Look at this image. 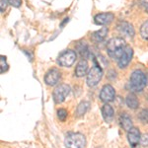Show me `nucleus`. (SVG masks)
I'll return each mask as SVG.
<instances>
[{
  "label": "nucleus",
  "mask_w": 148,
  "mask_h": 148,
  "mask_svg": "<svg viewBox=\"0 0 148 148\" xmlns=\"http://www.w3.org/2000/svg\"><path fill=\"white\" fill-rule=\"evenodd\" d=\"M60 79V72L56 68L49 69L45 76V82L49 86H54L58 83Z\"/></svg>",
  "instance_id": "6e6552de"
},
{
  "label": "nucleus",
  "mask_w": 148,
  "mask_h": 148,
  "mask_svg": "<svg viewBox=\"0 0 148 148\" xmlns=\"http://www.w3.org/2000/svg\"><path fill=\"white\" fill-rule=\"evenodd\" d=\"M102 114H103V118L104 120L107 121V123H111L114 119V109L112 108L110 105L108 104H105L102 108Z\"/></svg>",
  "instance_id": "4468645a"
},
{
  "label": "nucleus",
  "mask_w": 148,
  "mask_h": 148,
  "mask_svg": "<svg viewBox=\"0 0 148 148\" xmlns=\"http://www.w3.org/2000/svg\"><path fill=\"white\" fill-rule=\"evenodd\" d=\"M140 137H141L140 131L136 127H131L127 131V140L132 147L137 146L138 143H140Z\"/></svg>",
  "instance_id": "9b49d317"
},
{
  "label": "nucleus",
  "mask_w": 148,
  "mask_h": 148,
  "mask_svg": "<svg viewBox=\"0 0 148 148\" xmlns=\"http://www.w3.org/2000/svg\"><path fill=\"white\" fill-rule=\"evenodd\" d=\"M64 143L67 148H85L86 139L84 135L81 133L71 132L66 135Z\"/></svg>",
  "instance_id": "7ed1b4c3"
},
{
  "label": "nucleus",
  "mask_w": 148,
  "mask_h": 148,
  "mask_svg": "<svg viewBox=\"0 0 148 148\" xmlns=\"http://www.w3.org/2000/svg\"><path fill=\"white\" fill-rule=\"evenodd\" d=\"M125 104L131 110H136L139 107V101H138V99L134 94L127 95V97L125 99Z\"/></svg>",
  "instance_id": "dca6fc26"
},
{
  "label": "nucleus",
  "mask_w": 148,
  "mask_h": 148,
  "mask_svg": "<svg viewBox=\"0 0 148 148\" xmlns=\"http://www.w3.org/2000/svg\"><path fill=\"white\" fill-rule=\"evenodd\" d=\"M140 1H141V5L143 6V8L148 13V0H140Z\"/></svg>",
  "instance_id": "a878e982"
},
{
  "label": "nucleus",
  "mask_w": 148,
  "mask_h": 148,
  "mask_svg": "<svg viewBox=\"0 0 148 148\" xmlns=\"http://www.w3.org/2000/svg\"><path fill=\"white\" fill-rule=\"evenodd\" d=\"M126 47L125 40L121 38H114L110 40L107 45L108 54L114 59H120Z\"/></svg>",
  "instance_id": "f257e3e1"
},
{
  "label": "nucleus",
  "mask_w": 148,
  "mask_h": 148,
  "mask_svg": "<svg viewBox=\"0 0 148 148\" xmlns=\"http://www.w3.org/2000/svg\"><path fill=\"white\" fill-rule=\"evenodd\" d=\"M57 118L59 119V121H64L67 118V111L64 109H59L57 111Z\"/></svg>",
  "instance_id": "aec40b11"
},
{
  "label": "nucleus",
  "mask_w": 148,
  "mask_h": 148,
  "mask_svg": "<svg viewBox=\"0 0 148 148\" xmlns=\"http://www.w3.org/2000/svg\"><path fill=\"white\" fill-rule=\"evenodd\" d=\"M103 77V70L96 63L87 74V85L89 87H94L101 81Z\"/></svg>",
  "instance_id": "20e7f679"
},
{
  "label": "nucleus",
  "mask_w": 148,
  "mask_h": 148,
  "mask_svg": "<svg viewBox=\"0 0 148 148\" xmlns=\"http://www.w3.org/2000/svg\"><path fill=\"white\" fill-rule=\"evenodd\" d=\"M114 96H116V92H114V89L112 85H105L104 87L102 88L101 93H100V98L103 102L110 103L112 101H114Z\"/></svg>",
  "instance_id": "0eeeda50"
},
{
  "label": "nucleus",
  "mask_w": 148,
  "mask_h": 148,
  "mask_svg": "<svg viewBox=\"0 0 148 148\" xmlns=\"http://www.w3.org/2000/svg\"><path fill=\"white\" fill-rule=\"evenodd\" d=\"M147 84V77L141 70H134L130 78V87L134 92H141Z\"/></svg>",
  "instance_id": "f03ea898"
},
{
  "label": "nucleus",
  "mask_w": 148,
  "mask_h": 148,
  "mask_svg": "<svg viewBox=\"0 0 148 148\" xmlns=\"http://www.w3.org/2000/svg\"><path fill=\"white\" fill-rule=\"evenodd\" d=\"M120 123L121 127L126 131H128L132 127V121L126 113H123L120 116Z\"/></svg>",
  "instance_id": "2eb2a0df"
},
{
  "label": "nucleus",
  "mask_w": 148,
  "mask_h": 148,
  "mask_svg": "<svg viewBox=\"0 0 148 148\" xmlns=\"http://www.w3.org/2000/svg\"><path fill=\"white\" fill-rule=\"evenodd\" d=\"M140 35L144 40H148V21L142 24L140 28Z\"/></svg>",
  "instance_id": "6ab92c4d"
},
{
  "label": "nucleus",
  "mask_w": 148,
  "mask_h": 148,
  "mask_svg": "<svg viewBox=\"0 0 148 148\" xmlns=\"http://www.w3.org/2000/svg\"><path fill=\"white\" fill-rule=\"evenodd\" d=\"M9 4L14 7H20L21 4H22V0H8Z\"/></svg>",
  "instance_id": "b1692460"
},
{
  "label": "nucleus",
  "mask_w": 148,
  "mask_h": 148,
  "mask_svg": "<svg viewBox=\"0 0 148 148\" xmlns=\"http://www.w3.org/2000/svg\"><path fill=\"white\" fill-rule=\"evenodd\" d=\"M109 32V29L107 27H103L101 30L97 31V32H94L92 34V39L95 40V42H102L105 38L107 37Z\"/></svg>",
  "instance_id": "f3484780"
},
{
  "label": "nucleus",
  "mask_w": 148,
  "mask_h": 148,
  "mask_svg": "<svg viewBox=\"0 0 148 148\" xmlns=\"http://www.w3.org/2000/svg\"><path fill=\"white\" fill-rule=\"evenodd\" d=\"M76 60V52L71 49L63 51L57 58V63L63 67H70Z\"/></svg>",
  "instance_id": "423d86ee"
},
{
  "label": "nucleus",
  "mask_w": 148,
  "mask_h": 148,
  "mask_svg": "<svg viewBox=\"0 0 148 148\" xmlns=\"http://www.w3.org/2000/svg\"><path fill=\"white\" fill-rule=\"evenodd\" d=\"M140 144L143 147L148 146V133H144V134L141 135V137H140Z\"/></svg>",
  "instance_id": "5701e85b"
},
{
  "label": "nucleus",
  "mask_w": 148,
  "mask_h": 148,
  "mask_svg": "<svg viewBox=\"0 0 148 148\" xmlns=\"http://www.w3.org/2000/svg\"><path fill=\"white\" fill-rule=\"evenodd\" d=\"M69 93H70V87L66 84H61L58 87L54 89L52 93V98L56 104H60L65 101V99L68 97Z\"/></svg>",
  "instance_id": "39448f33"
},
{
  "label": "nucleus",
  "mask_w": 148,
  "mask_h": 148,
  "mask_svg": "<svg viewBox=\"0 0 148 148\" xmlns=\"http://www.w3.org/2000/svg\"><path fill=\"white\" fill-rule=\"evenodd\" d=\"M114 16L113 13H101L94 17V21L97 25H109L113 22Z\"/></svg>",
  "instance_id": "f8f14e48"
},
{
  "label": "nucleus",
  "mask_w": 148,
  "mask_h": 148,
  "mask_svg": "<svg viewBox=\"0 0 148 148\" xmlns=\"http://www.w3.org/2000/svg\"><path fill=\"white\" fill-rule=\"evenodd\" d=\"M139 120L144 123H148V109H144L140 112L139 114Z\"/></svg>",
  "instance_id": "412c9836"
},
{
  "label": "nucleus",
  "mask_w": 148,
  "mask_h": 148,
  "mask_svg": "<svg viewBox=\"0 0 148 148\" xmlns=\"http://www.w3.org/2000/svg\"><path fill=\"white\" fill-rule=\"evenodd\" d=\"M88 62L86 59H81L77 63L75 68V75L77 77H83L86 74H88Z\"/></svg>",
  "instance_id": "ddd939ff"
},
{
  "label": "nucleus",
  "mask_w": 148,
  "mask_h": 148,
  "mask_svg": "<svg viewBox=\"0 0 148 148\" xmlns=\"http://www.w3.org/2000/svg\"><path fill=\"white\" fill-rule=\"evenodd\" d=\"M89 103L88 102H81L79 105H78L77 109H76V116H81L84 114H86L87 110L89 109Z\"/></svg>",
  "instance_id": "a211bd4d"
},
{
  "label": "nucleus",
  "mask_w": 148,
  "mask_h": 148,
  "mask_svg": "<svg viewBox=\"0 0 148 148\" xmlns=\"http://www.w3.org/2000/svg\"><path fill=\"white\" fill-rule=\"evenodd\" d=\"M132 54H133V51L130 47L126 46L125 51H123V56L120 59L118 60V65L120 68H125L126 66L128 65V63L130 62L131 58H132Z\"/></svg>",
  "instance_id": "9d476101"
},
{
  "label": "nucleus",
  "mask_w": 148,
  "mask_h": 148,
  "mask_svg": "<svg viewBox=\"0 0 148 148\" xmlns=\"http://www.w3.org/2000/svg\"><path fill=\"white\" fill-rule=\"evenodd\" d=\"M0 63H1V73L5 72L7 69H8V64L6 63L5 56H1V59H0Z\"/></svg>",
  "instance_id": "4be33fe9"
},
{
  "label": "nucleus",
  "mask_w": 148,
  "mask_h": 148,
  "mask_svg": "<svg viewBox=\"0 0 148 148\" xmlns=\"http://www.w3.org/2000/svg\"><path fill=\"white\" fill-rule=\"evenodd\" d=\"M8 3V0H0V10H1V12H4Z\"/></svg>",
  "instance_id": "393cba45"
},
{
  "label": "nucleus",
  "mask_w": 148,
  "mask_h": 148,
  "mask_svg": "<svg viewBox=\"0 0 148 148\" xmlns=\"http://www.w3.org/2000/svg\"><path fill=\"white\" fill-rule=\"evenodd\" d=\"M118 31L120 32L121 35H123L125 38H128V39H132L135 34L134 29L127 22H121L119 24Z\"/></svg>",
  "instance_id": "1a4fd4ad"
}]
</instances>
